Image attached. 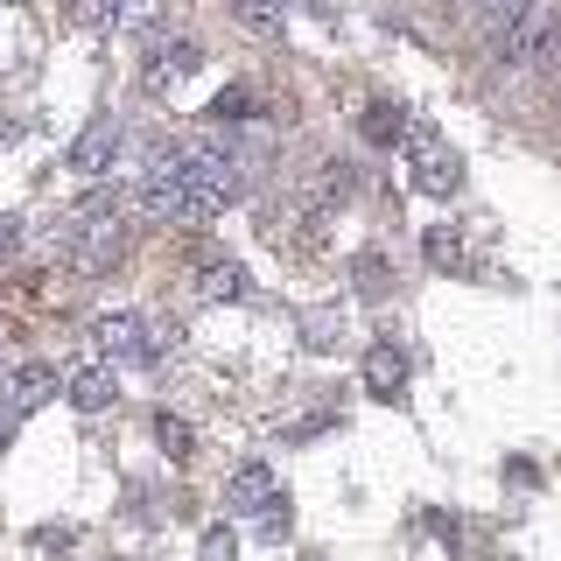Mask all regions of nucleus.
Masks as SVG:
<instances>
[{
	"instance_id": "1a4fd4ad",
	"label": "nucleus",
	"mask_w": 561,
	"mask_h": 561,
	"mask_svg": "<svg viewBox=\"0 0 561 561\" xmlns=\"http://www.w3.org/2000/svg\"><path fill=\"white\" fill-rule=\"evenodd\" d=\"M113 400H119V373H99L92 365V373L70 379V408L78 414H99V408H113Z\"/></svg>"
},
{
	"instance_id": "6e6552de",
	"label": "nucleus",
	"mask_w": 561,
	"mask_h": 561,
	"mask_svg": "<svg viewBox=\"0 0 561 561\" xmlns=\"http://www.w3.org/2000/svg\"><path fill=\"white\" fill-rule=\"evenodd\" d=\"M280 491H274V470L267 463H239L232 478H225V505L232 513H260V505H274Z\"/></svg>"
},
{
	"instance_id": "423d86ee",
	"label": "nucleus",
	"mask_w": 561,
	"mask_h": 561,
	"mask_svg": "<svg viewBox=\"0 0 561 561\" xmlns=\"http://www.w3.org/2000/svg\"><path fill=\"white\" fill-rule=\"evenodd\" d=\"M358 134H365V148H379V154H393L400 140H408V105L400 99H365V113H358Z\"/></svg>"
},
{
	"instance_id": "dca6fc26",
	"label": "nucleus",
	"mask_w": 561,
	"mask_h": 561,
	"mask_svg": "<svg viewBox=\"0 0 561 561\" xmlns=\"http://www.w3.org/2000/svg\"><path fill=\"white\" fill-rule=\"evenodd\" d=\"M162 64H148V84H162V78H183V70H197L204 64V49L197 43H169V49H154Z\"/></svg>"
},
{
	"instance_id": "6ab92c4d",
	"label": "nucleus",
	"mask_w": 561,
	"mask_h": 561,
	"mask_svg": "<svg viewBox=\"0 0 561 561\" xmlns=\"http://www.w3.org/2000/svg\"><path fill=\"white\" fill-rule=\"evenodd\" d=\"M35 548H43V554H70V548H78V526H35Z\"/></svg>"
},
{
	"instance_id": "f03ea898",
	"label": "nucleus",
	"mask_w": 561,
	"mask_h": 561,
	"mask_svg": "<svg viewBox=\"0 0 561 561\" xmlns=\"http://www.w3.org/2000/svg\"><path fill=\"white\" fill-rule=\"evenodd\" d=\"M408 183L421 190V197H456V190H463V154H456L428 119L408 134Z\"/></svg>"
},
{
	"instance_id": "0eeeda50",
	"label": "nucleus",
	"mask_w": 561,
	"mask_h": 561,
	"mask_svg": "<svg viewBox=\"0 0 561 561\" xmlns=\"http://www.w3.org/2000/svg\"><path fill=\"white\" fill-rule=\"evenodd\" d=\"M365 393L386 400V408L408 393V351H400V344H373V351H365Z\"/></svg>"
},
{
	"instance_id": "20e7f679",
	"label": "nucleus",
	"mask_w": 561,
	"mask_h": 561,
	"mask_svg": "<svg viewBox=\"0 0 561 561\" xmlns=\"http://www.w3.org/2000/svg\"><path fill=\"white\" fill-rule=\"evenodd\" d=\"M99 344L113 351V358H127V365H154V358H162V344L148 337V316H140V309L105 316V323H99Z\"/></svg>"
},
{
	"instance_id": "9b49d317",
	"label": "nucleus",
	"mask_w": 561,
	"mask_h": 561,
	"mask_svg": "<svg viewBox=\"0 0 561 561\" xmlns=\"http://www.w3.org/2000/svg\"><path fill=\"white\" fill-rule=\"evenodd\" d=\"M197 295H210V302H245V267L239 260H204V280H197Z\"/></svg>"
},
{
	"instance_id": "4468645a",
	"label": "nucleus",
	"mask_w": 561,
	"mask_h": 561,
	"mask_svg": "<svg viewBox=\"0 0 561 561\" xmlns=\"http://www.w3.org/2000/svg\"><path fill=\"white\" fill-rule=\"evenodd\" d=\"M316 183H323V204H351V197H358V162H344V154H330Z\"/></svg>"
},
{
	"instance_id": "ddd939ff",
	"label": "nucleus",
	"mask_w": 561,
	"mask_h": 561,
	"mask_svg": "<svg viewBox=\"0 0 561 561\" xmlns=\"http://www.w3.org/2000/svg\"><path fill=\"white\" fill-rule=\"evenodd\" d=\"M154 443H162L169 456H175V463H190V456H197V428H190V421L183 414H154Z\"/></svg>"
},
{
	"instance_id": "a211bd4d",
	"label": "nucleus",
	"mask_w": 561,
	"mask_h": 561,
	"mask_svg": "<svg viewBox=\"0 0 561 561\" xmlns=\"http://www.w3.org/2000/svg\"><path fill=\"white\" fill-rule=\"evenodd\" d=\"M204 561H239L232 526H204Z\"/></svg>"
},
{
	"instance_id": "f3484780",
	"label": "nucleus",
	"mask_w": 561,
	"mask_h": 561,
	"mask_svg": "<svg viewBox=\"0 0 561 561\" xmlns=\"http://www.w3.org/2000/svg\"><path fill=\"white\" fill-rule=\"evenodd\" d=\"M428 267H463V245H456V232H443V225L428 232Z\"/></svg>"
},
{
	"instance_id": "412c9836",
	"label": "nucleus",
	"mask_w": 561,
	"mask_h": 561,
	"mask_svg": "<svg viewBox=\"0 0 561 561\" xmlns=\"http://www.w3.org/2000/svg\"><path fill=\"white\" fill-rule=\"evenodd\" d=\"M113 561H127V554H113Z\"/></svg>"
},
{
	"instance_id": "7ed1b4c3",
	"label": "nucleus",
	"mask_w": 561,
	"mask_h": 561,
	"mask_svg": "<svg viewBox=\"0 0 561 561\" xmlns=\"http://www.w3.org/2000/svg\"><path fill=\"white\" fill-rule=\"evenodd\" d=\"M127 154V127H119L113 113L92 119L78 140H70V154H64V169H78V175H113V162Z\"/></svg>"
},
{
	"instance_id": "f8f14e48",
	"label": "nucleus",
	"mask_w": 561,
	"mask_h": 561,
	"mask_svg": "<svg viewBox=\"0 0 561 561\" xmlns=\"http://www.w3.org/2000/svg\"><path fill=\"white\" fill-rule=\"evenodd\" d=\"M253 105H260V99H253V84H225V92L210 99L204 113H210V127H239V119H253Z\"/></svg>"
},
{
	"instance_id": "f257e3e1",
	"label": "nucleus",
	"mask_w": 561,
	"mask_h": 561,
	"mask_svg": "<svg viewBox=\"0 0 561 561\" xmlns=\"http://www.w3.org/2000/svg\"><path fill=\"white\" fill-rule=\"evenodd\" d=\"M134 197L162 225L218 218L225 204L245 197V162L232 148H218V140H169V148L154 154V169L134 183Z\"/></svg>"
},
{
	"instance_id": "39448f33",
	"label": "nucleus",
	"mask_w": 561,
	"mask_h": 561,
	"mask_svg": "<svg viewBox=\"0 0 561 561\" xmlns=\"http://www.w3.org/2000/svg\"><path fill=\"white\" fill-rule=\"evenodd\" d=\"M491 8H499V0H421V22H428L435 35H449V43L470 49V35L484 28Z\"/></svg>"
},
{
	"instance_id": "2eb2a0df",
	"label": "nucleus",
	"mask_w": 561,
	"mask_h": 561,
	"mask_svg": "<svg viewBox=\"0 0 561 561\" xmlns=\"http://www.w3.org/2000/svg\"><path fill=\"white\" fill-rule=\"evenodd\" d=\"M534 134L548 140V148H561V70H554V84L534 99Z\"/></svg>"
},
{
	"instance_id": "9d476101",
	"label": "nucleus",
	"mask_w": 561,
	"mask_h": 561,
	"mask_svg": "<svg viewBox=\"0 0 561 561\" xmlns=\"http://www.w3.org/2000/svg\"><path fill=\"white\" fill-rule=\"evenodd\" d=\"M351 274H358V295H365V302H379V295L393 288V260H386V245H365V253L351 260Z\"/></svg>"
},
{
	"instance_id": "aec40b11",
	"label": "nucleus",
	"mask_w": 561,
	"mask_h": 561,
	"mask_svg": "<svg viewBox=\"0 0 561 561\" xmlns=\"http://www.w3.org/2000/svg\"><path fill=\"white\" fill-rule=\"evenodd\" d=\"M288 526H295V513H288V491H280V499L267 505V513H260V534H267V540H280Z\"/></svg>"
}]
</instances>
